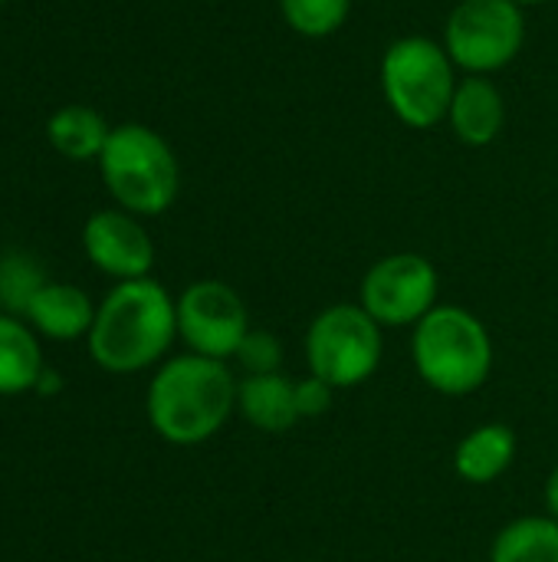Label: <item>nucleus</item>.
<instances>
[{
	"label": "nucleus",
	"mask_w": 558,
	"mask_h": 562,
	"mask_svg": "<svg viewBox=\"0 0 558 562\" xmlns=\"http://www.w3.org/2000/svg\"><path fill=\"white\" fill-rule=\"evenodd\" d=\"M526 40L523 10L510 0H464L444 30V49L451 59L474 72H493L516 59Z\"/></svg>",
	"instance_id": "obj_7"
},
{
	"label": "nucleus",
	"mask_w": 558,
	"mask_h": 562,
	"mask_svg": "<svg viewBox=\"0 0 558 562\" xmlns=\"http://www.w3.org/2000/svg\"><path fill=\"white\" fill-rule=\"evenodd\" d=\"M237 408L240 415L266 435H283L299 422L296 408V382H289L283 372L266 375H247L237 385Z\"/></svg>",
	"instance_id": "obj_12"
},
{
	"label": "nucleus",
	"mask_w": 558,
	"mask_h": 562,
	"mask_svg": "<svg viewBox=\"0 0 558 562\" xmlns=\"http://www.w3.org/2000/svg\"><path fill=\"white\" fill-rule=\"evenodd\" d=\"M332 385H326L322 379L309 375L303 382H296V408H299V418H316V415H326L329 405H332Z\"/></svg>",
	"instance_id": "obj_21"
},
{
	"label": "nucleus",
	"mask_w": 558,
	"mask_h": 562,
	"mask_svg": "<svg viewBox=\"0 0 558 562\" xmlns=\"http://www.w3.org/2000/svg\"><path fill=\"white\" fill-rule=\"evenodd\" d=\"M82 250L95 270L118 283L141 280L155 267V244L128 211H95L82 227Z\"/></svg>",
	"instance_id": "obj_10"
},
{
	"label": "nucleus",
	"mask_w": 558,
	"mask_h": 562,
	"mask_svg": "<svg viewBox=\"0 0 558 562\" xmlns=\"http://www.w3.org/2000/svg\"><path fill=\"white\" fill-rule=\"evenodd\" d=\"M43 369V349L33 326L20 316L0 313V395L33 392Z\"/></svg>",
	"instance_id": "obj_14"
},
{
	"label": "nucleus",
	"mask_w": 558,
	"mask_h": 562,
	"mask_svg": "<svg viewBox=\"0 0 558 562\" xmlns=\"http://www.w3.org/2000/svg\"><path fill=\"white\" fill-rule=\"evenodd\" d=\"M237 379L220 359L197 352L168 359L148 382L145 412L158 438L178 448L210 441L237 408Z\"/></svg>",
	"instance_id": "obj_1"
},
{
	"label": "nucleus",
	"mask_w": 558,
	"mask_h": 562,
	"mask_svg": "<svg viewBox=\"0 0 558 562\" xmlns=\"http://www.w3.org/2000/svg\"><path fill=\"white\" fill-rule=\"evenodd\" d=\"M490 562H558V520L520 517L493 540Z\"/></svg>",
	"instance_id": "obj_17"
},
{
	"label": "nucleus",
	"mask_w": 558,
	"mask_h": 562,
	"mask_svg": "<svg viewBox=\"0 0 558 562\" xmlns=\"http://www.w3.org/2000/svg\"><path fill=\"white\" fill-rule=\"evenodd\" d=\"M451 125L457 132L460 142L467 145H490L500 132H503V119H506V105L500 89L483 79V76H467L451 102Z\"/></svg>",
	"instance_id": "obj_13"
},
{
	"label": "nucleus",
	"mask_w": 558,
	"mask_h": 562,
	"mask_svg": "<svg viewBox=\"0 0 558 562\" xmlns=\"http://www.w3.org/2000/svg\"><path fill=\"white\" fill-rule=\"evenodd\" d=\"M46 283H49V280L43 277V270H39L30 257H23V254L3 257V260H0V306H3V313L23 319L30 300H33Z\"/></svg>",
	"instance_id": "obj_18"
},
{
	"label": "nucleus",
	"mask_w": 558,
	"mask_h": 562,
	"mask_svg": "<svg viewBox=\"0 0 558 562\" xmlns=\"http://www.w3.org/2000/svg\"><path fill=\"white\" fill-rule=\"evenodd\" d=\"M99 171L109 194L128 214L155 217L168 211L181 188V171L171 145L148 125H115L102 155Z\"/></svg>",
	"instance_id": "obj_4"
},
{
	"label": "nucleus",
	"mask_w": 558,
	"mask_h": 562,
	"mask_svg": "<svg viewBox=\"0 0 558 562\" xmlns=\"http://www.w3.org/2000/svg\"><path fill=\"white\" fill-rule=\"evenodd\" d=\"M382 89L391 112L411 128L437 125L454 102V59L424 36L395 40L382 59Z\"/></svg>",
	"instance_id": "obj_5"
},
{
	"label": "nucleus",
	"mask_w": 558,
	"mask_h": 562,
	"mask_svg": "<svg viewBox=\"0 0 558 562\" xmlns=\"http://www.w3.org/2000/svg\"><path fill=\"white\" fill-rule=\"evenodd\" d=\"M95 303L86 290L72 283H46L26 306L23 319L33 326L36 336L53 342H72L89 336L95 323Z\"/></svg>",
	"instance_id": "obj_11"
},
{
	"label": "nucleus",
	"mask_w": 558,
	"mask_h": 562,
	"mask_svg": "<svg viewBox=\"0 0 558 562\" xmlns=\"http://www.w3.org/2000/svg\"><path fill=\"white\" fill-rule=\"evenodd\" d=\"M510 3H516V7H526L529 3L533 7V3H546V0H510Z\"/></svg>",
	"instance_id": "obj_24"
},
{
	"label": "nucleus",
	"mask_w": 558,
	"mask_h": 562,
	"mask_svg": "<svg viewBox=\"0 0 558 562\" xmlns=\"http://www.w3.org/2000/svg\"><path fill=\"white\" fill-rule=\"evenodd\" d=\"M437 270L421 254H391L365 280L358 303L378 326H418L437 303Z\"/></svg>",
	"instance_id": "obj_8"
},
{
	"label": "nucleus",
	"mask_w": 558,
	"mask_h": 562,
	"mask_svg": "<svg viewBox=\"0 0 558 562\" xmlns=\"http://www.w3.org/2000/svg\"><path fill=\"white\" fill-rule=\"evenodd\" d=\"M516 458V435L506 425L474 428L454 454V471L467 484H493Z\"/></svg>",
	"instance_id": "obj_15"
},
{
	"label": "nucleus",
	"mask_w": 558,
	"mask_h": 562,
	"mask_svg": "<svg viewBox=\"0 0 558 562\" xmlns=\"http://www.w3.org/2000/svg\"><path fill=\"white\" fill-rule=\"evenodd\" d=\"M237 359L240 366L247 369V375H266V372H280V362H283V346L276 336L270 333H247V339L240 342L237 349Z\"/></svg>",
	"instance_id": "obj_20"
},
{
	"label": "nucleus",
	"mask_w": 558,
	"mask_h": 562,
	"mask_svg": "<svg viewBox=\"0 0 558 562\" xmlns=\"http://www.w3.org/2000/svg\"><path fill=\"white\" fill-rule=\"evenodd\" d=\"M309 375L332 389H355L368 382L382 362V326L362 303H339L322 310L306 333Z\"/></svg>",
	"instance_id": "obj_6"
},
{
	"label": "nucleus",
	"mask_w": 558,
	"mask_h": 562,
	"mask_svg": "<svg viewBox=\"0 0 558 562\" xmlns=\"http://www.w3.org/2000/svg\"><path fill=\"white\" fill-rule=\"evenodd\" d=\"M0 3H3V0H0Z\"/></svg>",
	"instance_id": "obj_25"
},
{
	"label": "nucleus",
	"mask_w": 558,
	"mask_h": 562,
	"mask_svg": "<svg viewBox=\"0 0 558 562\" xmlns=\"http://www.w3.org/2000/svg\"><path fill=\"white\" fill-rule=\"evenodd\" d=\"M352 0H280L286 23L303 36H329L342 30Z\"/></svg>",
	"instance_id": "obj_19"
},
{
	"label": "nucleus",
	"mask_w": 558,
	"mask_h": 562,
	"mask_svg": "<svg viewBox=\"0 0 558 562\" xmlns=\"http://www.w3.org/2000/svg\"><path fill=\"white\" fill-rule=\"evenodd\" d=\"M109 135H112L109 122L95 109H89V105H62L46 122L49 145L59 155L72 158V161L99 158L102 148H105V142H109Z\"/></svg>",
	"instance_id": "obj_16"
},
{
	"label": "nucleus",
	"mask_w": 558,
	"mask_h": 562,
	"mask_svg": "<svg viewBox=\"0 0 558 562\" xmlns=\"http://www.w3.org/2000/svg\"><path fill=\"white\" fill-rule=\"evenodd\" d=\"M178 336V306L171 293L151 280H125L109 290L89 329V356L115 375L141 372L164 359Z\"/></svg>",
	"instance_id": "obj_2"
},
{
	"label": "nucleus",
	"mask_w": 558,
	"mask_h": 562,
	"mask_svg": "<svg viewBox=\"0 0 558 562\" xmlns=\"http://www.w3.org/2000/svg\"><path fill=\"white\" fill-rule=\"evenodd\" d=\"M62 389V379H59V372H53L49 366L43 369V375H39V382H36V389L33 392H39V395H56Z\"/></svg>",
	"instance_id": "obj_22"
},
{
	"label": "nucleus",
	"mask_w": 558,
	"mask_h": 562,
	"mask_svg": "<svg viewBox=\"0 0 558 562\" xmlns=\"http://www.w3.org/2000/svg\"><path fill=\"white\" fill-rule=\"evenodd\" d=\"M178 336L197 356L227 362L250 333L240 293L220 280H197L178 300Z\"/></svg>",
	"instance_id": "obj_9"
},
{
	"label": "nucleus",
	"mask_w": 558,
	"mask_h": 562,
	"mask_svg": "<svg viewBox=\"0 0 558 562\" xmlns=\"http://www.w3.org/2000/svg\"><path fill=\"white\" fill-rule=\"evenodd\" d=\"M411 359L424 385L457 398L477 392L490 379L493 339L470 310L434 306L414 326Z\"/></svg>",
	"instance_id": "obj_3"
},
{
	"label": "nucleus",
	"mask_w": 558,
	"mask_h": 562,
	"mask_svg": "<svg viewBox=\"0 0 558 562\" xmlns=\"http://www.w3.org/2000/svg\"><path fill=\"white\" fill-rule=\"evenodd\" d=\"M546 510H549L553 520H558V468L549 474V481H546Z\"/></svg>",
	"instance_id": "obj_23"
}]
</instances>
